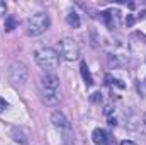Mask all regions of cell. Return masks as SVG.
I'll return each mask as SVG.
<instances>
[{"label": "cell", "instance_id": "cell-1", "mask_svg": "<svg viewBox=\"0 0 146 145\" xmlns=\"http://www.w3.org/2000/svg\"><path fill=\"white\" fill-rule=\"evenodd\" d=\"M107 58H109V63L114 67H122L129 62L131 58V50L126 43L119 41V39H114L107 43Z\"/></svg>", "mask_w": 146, "mask_h": 145}, {"label": "cell", "instance_id": "cell-2", "mask_svg": "<svg viewBox=\"0 0 146 145\" xmlns=\"http://www.w3.org/2000/svg\"><path fill=\"white\" fill-rule=\"evenodd\" d=\"M34 58H36L37 65L48 72L58 68L60 65V55L58 51H54L53 48H48V46H42V48H37L34 51Z\"/></svg>", "mask_w": 146, "mask_h": 145}, {"label": "cell", "instance_id": "cell-3", "mask_svg": "<svg viewBox=\"0 0 146 145\" xmlns=\"http://www.w3.org/2000/svg\"><path fill=\"white\" fill-rule=\"evenodd\" d=\"M49 24H51L49 15L44 12H37L27 19V34L29 36H39L49 28Z\"/></svg>", "mask_w": 146, "mask_h": 145}, {"label": "cell", "instance_id": "cell-4", "mask_svg": "<svg viewBox=\"0 0 146 145\" xmlns=\"http://www.w3.org/2000/svg\"><path fill=\"white\" fill-rule=\"evenodd\" d=\"M58 46H60L61 56L66 62H75V60L80 58V48H78V44H76L75 39H72V38H63V39H60Z\"/></svg>", "mask_w": 146, "mask_h": 145}, {"label": "cell", "instance_id": "cell-5", "mask_svg": "<svg viewBox=\"0 0 146 145\" xmlns=\"http://www.w3.org/2000/svg\"><path fill=\"white\" fill-rule=\"evenodd\" d=\"M27 75H29V72H27L26 65L21 62H14L9 68V79H10L12 85H15V87H24V84L27 82Z\"/></svg>", "mask_w": 146, "mask_h": 145}, {"label": "cell", "instance_id": "cell-6", "mask_svg": "<svg viewBox=\"0 0 146 145\" xmlns=\"http://www.w3.org/2000/svg\"><path fill=\"white\" fill-rule=\"evenodd\" d=\"M92 142L95 145H109L112 142V137L109 135V132H106L104 128H95L92 132Z\"/></svg>", "mask_w": 146, "mask_h": 145}, {"label": "cell", "instance_id": "cell-7", "mask_svg": "<svg viewBox=\"0 0 146 145\" xmlns=\"http://www.w3.org/2000/svg\"><path fill=\"white\" fill-rule=\"evenodd\" d=\"M41 85L42 89H48V91H56L58 85H60V79L54 75V73H46L41 77Z\"/></svg>", "mask_w": 146, "mask_h": 145}, {"label": "cell", "instance_id": "cell-8", "mask_svg": "<svg viewBox=\"0 0 146 145\" xmlns=\"http://www.w3.org/2000/svg\"><path fill=\"white\" fill-rule=\"evenodd\" d=\"M42 101L48 104V106H56L60 101H61V94L56 91H48V89H42Z\"/></svg>", "mask_w": 146, "mask_h": 145}, {"label": "cell", "instance_id": "cell-9", "mask_svg": "<svg viewBox=\"0 0 146 145\" xmlns=\"http://www.w3.org/2000/svg\"><path fill=\"white\" fill-rule=\"evenodd\" d=\"M51 123H53L56 128H70V121H68V118H66L61 111H53V114H51Z\"/></svg>", "mask_w": 146, "mask_h": 145}, {"label": "cell", "instance_id": "cell-10", "mask_svg": "<svg viewBox=\"0 0 146 145\" xmlns=\"http://www.w3.org/2000/svg\"><path fill=\"white\" fill-rule=\"evenodd\" d=\"M66 24L70 26V28H73V29H78L80 28V15L75 12V10H70L68 14H66Z\"/></svg>", "mask_w": 146, "mask_h": 145}, {"label": "cell", "instance_id": "cell-11", "mask_svg": "<svg viewBox=\"0 0 146 145\" xmlns=\"http://www.w3.org/2000/svg\"><path fill=\"white\" fill-rule=\"evenodd\" d=\"M80 72H82V77H83V80H85V84L90 87V85H94V79H92V73L88 70V67H87V63L85 62H82V65H80Z\"/></svg>", "mask_w": 146, "mask_h": 145}, {"label": "cell", "instance_id": "cell-12", "mask_svg": "<svg viewBox=\"0 0 146 145\" xmlns=\"http://www.w3.org/2000/svg\"><path fill=\"white\" fill-rule=\"evenodd\" d=\"M3 26H5V31H12V29L17 26V21H15L14 17H7L5 22H3Z\"/></svg>", "mask_w": 146, "mask_h": 145}, {"label": "cell", "instance_id": "cell-13", "mask_svg": "<svg viewBox=\"0 0 146 145\" xmlns=\"http://www.w3.org/2000/svg\"><path fill=\"white\" fill-rule=\"evenodd\" d=\"M7 108H9V103H7L3 97H0V113H2V111H5Z\"/></svg>", "mask_w": 146, "mask_h": 145}, {"label": "cell", "instance_id": "cell-14", "mask_svg": "<svg viewBox=\"0 0 146 145\" xmlns=\"http://www.w3.org/2000/svg\"><path fill=\"white\" fill-rule=\"evenodd\" d=\"M5 12H7V5H5L3 0H0V15H3Z\"/></svg>", "mask_w": 146, "mask_h": 145}, {"label": "cell", "instance_id": "cell-15", "mask_svg": "<svg viewBox=\"0 0 146 145\" xmlns=\"http://www.w3.org/2000/svg\"><path fill=\"white\" fill-rule=\"evenodd\" d=\"M134 21H136V19L129 14V15H127V19H126V24H127V26H133V24H134Z\"/></svg>", "mask_w": 146, "mask_h": 145}, {"label": "cell", "instance_id": "cell-16", "mask_svg": "<svg viewBox=\"0 0 146 145\" xmlns=\"http://www.w3.org/2000/svg\"><path fill=\"white\" fill-rule=\"evenodd\" d=\"M99 99H102V96H100V92H95V94H94V97H92V101H94V103H97Z\"/></svg>", "mask_w": 146, "mask_h": 145}, {"label": "cell", "instance_id": "cell-17", "mask_svg": "<svg viewBox=\"0 0 146 145\" xmlns=\"http://www.w3.org/2000/svg\"><path fill=\"white\" fill-rule=\"evenodd\" d=\"M121 145H136V144H134L133 140H122V142H121Z\"/></svg>", "mask_w": 146, "mask_h": 145}, {"label": "cell", "instance_id": "cell-18", "mask_svg": "<svg viewBox=\"0 0 146 145\" xmlns=\"http://www.w3.org/2000/svg\"><path fill=\"white\" fill-rule=\"evenodd\" d=\"M109 125H110V126H115V125H117L115 118H109Z\"/></svg>", "mask_w": 146, "mask_h": 145}, {"label": "cell", "instance_id": "cell-19", "mask_svg": "<svg viewBox=\"0 0 146 145\" xmlns=\"http://www.w3.org/2000/svg\"><path fill=\"white\" fill-rule=\"evenodd\" d=\"M143 121H145V125H146V113H145V116H143Z\"/></svg>", "mask_w": 146, "mask_h": 145}, {"label": "cell", "instance_id": "cell-20", "mask_svg": "<svg viewBox=\"0 0 146 145\" xmlns=\"http://www.w3.org/2000/svg\"><path fill=\"white\" fill-rule=\"evenodd\" d=\"M145 82H146V80H145Z\"/></svg>", "mask_w": 146, "mask_h": 145}]
</instances>
